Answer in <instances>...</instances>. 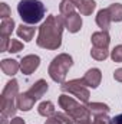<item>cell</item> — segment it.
Here are the masks:
<instances>
[{
    "mask_svg": "<svg viewBox=\"0 0 122 124\" xmlns=\"http://www.w3.org/2000/svg\"><path fill=\"white\" fill-rule=\"evenodd\" d=\"M47 91V82L45 81V79H39V81H36L33 85L30 87V90L27 91V93L30 94L33 98H36V101L39 100V98H42L45 94Z\"/></svg>",
    "mask_w": 122,
    "mask_h": 124,
    "instance_id": "7c38bea8",
    "label": "cell"
},
{
    "mask_svg": "<svg viewBox=\"0 0 122 124\" xmlns=\"http://www.w3.org/2000/svg\"><path fill=\"white\" fill-rule=\"evenodd\" d=\"M37 113L40 116H43V117H52L56 111H55V105H53L52 101H43V102L39 104Z\"/></svg>",
    "mask_w": 122,
    "mask_h": 124,
    "instance_id": "ac0fdd59",
    "label": "cell"
},
{
    "mask_svg": "<svg viewBox=\"0 0 122 124\" xmlns=\"http://www.w3.org/2000/svg\"><path fill=\"white\" fill-rule=\"evenodd\" d=\"M111 22H112V19H111V15H109L108 9H102V10L98 12V15H96V25L102 31H108Z\"/></svg>",
    "mask_w": 122,
    "mask_h": 124,
    "instance_id": "5bb4252c",
    "label": "cell"
},
{
    "mask_svg": "<svg viewBox=\"0 0 122 124\" xmlns=\"http://www.w3.org/2000/svg\"><path fill=\"white\" fill-rule=\"evenodd\" d=\"M17 12L26 25H36L43 19L46 7L40 0H20L17 4Z\"/></svg>",
    "mask_w": 122,
    "mask_h": 124,
    "instance_id": "7a4b0ae2",
    "label": "cell"
},
{
    "mask_svg": "<svg viewBox=\"0 0 122 124\" xmlns=\"http://www.w3.org/2000/svg\"><path fill=\"white\" fill-rule=\"evenodd\" d=\"M75 7H76V4H73L70 0H63L59 4V12L63 17H66V16L75 13Z\"/></svg>",
    "mask_w": 122,
    "mask_h": 124,
    "instance_id": "44dd1931",
    "label": "cell"
},
{
    "mask_svg": "<svg viewBox=\"0 0 122 124\" xmlns=\"http://www.w3.org/2000/svg\"><path fill=\"white\" fill-rule=\"evenodd\" d=\"M101 79H102V74L98 68H91L85 77H83V82L86 87H91V88H98L99 84H101Z\"/></svg>",
    "mask_w": 122,
    "mask_h": 124,
    "instance_id": "ba28073f",
    "label": "cell"
},
{
    "mask_svg": "<svg viewBox=\"0 0 122 124\" xmlns=\"http://www.w3.org/2000/svg\"><path fill=\"white\" fill-rule=\"evenodd\" d=\"M89 113H91L92 117H96V116H103V114H108L109 113V107L103 102H88L86 104Z\"/></svg>",
    "mask_w": 122,
    "mask_h": 124,
    "instance_id": "9a60e30c",
    "label": "cell"
},
{
    "mask_svg": "<svg viewBox=\"0 0 122 124\" xmlns=\"http://www.w3.org/2000/svg\"><path fill=\"white\" fill-rule=\"evenodd\" d=\"M108 12L111 15L112 22H121L122 20V4L121 3H114L108 7Z\"/></svg>",
    "mask_w": 122,
    "mask_h": 124,
    "instance_id": "ffe728a7",
    "label": "cell"
},
{
    "mask_svg": "<svg viewBox=\"0 0 122 124\" xmlns=\"http://www.w3.org/2000/svg\"><path fill=\"white\" fill-rule=\"evenodd\" d=\"M39 65H40V58L37 55H26L20 61V71L25 75H30L39 68Z\"/></svg>",
    "mask_w": 122,
    "mask_h": 124,
    "instance_id": "52a82bcc",
    "label": "cell"
},
{
    "mask_svg": "<svg viewBox=\"0 0 122 124\" xmlns=\"http://www.w3.org/2000/svg\"><path fill=\"white\" fill-rule=\"evenodd\" d=\"M92 45L96 48H108L109 42H111V36L108 31H101V32H95L92 33Z\"/></svg>",
    "mask_w": 122,
    "mask_h": 124,
    "instance_id": "8fae6325",
    "label": "cell"
},
{
    "mask_svg": "<svg viewBox=\"0 0 122 124\" xmlns=\"http://www.w3.org/2000/svg\"><path fill=\"white\" fill-rule=\"evenodd\" d=\"M7 117H4V116H1V124H7V120H6Z\"/></svg>",
    "mask_w": 122,
    "mask_h": 124,
    "instance_id": "d6a6232c",
    "label": "cell"
},
{
    "mask_svg": "<svg viewBox=\"0 0 122 124\" xmlns=\"http://www.w3.org/2000/svg\"><path fill=\"white\" fill-rule=\"evenodd\" d=\"M65 28L63 16H47L46 20L40 25L39 35L36 39L37 46L49 51H55L62 45V32Z\"/></svg>",
    "mask_w": 122,
    "mask_h": 124,
    "instance_id": "6da1fadb",
    "label": "cell"
},
{
    "mask_svg": "<svg viewBox=\"0 0 122 124\" xmlns=\"http://www.w3.org/2000/svg\"><path fill=\"white\" fill-rule=\"evenodd\" d=\"M65 28L70 33H76V32L81 31L82 28V19H81V15L78 13H72L69 16L65 17Z\"/></svg>",
    "mask_w": 122,
    "mask_h": 124,
    "instance_id": "30bf717a",
    "label": "cell"
},
{
    "mask_svg": "<svg viewBox=\"0 0 122 124\" xmlns=\"http://www.w3.org/2000/svg\"><path fill=\"white\" fill-rule=\"evenodd\" d=\"M91 56L96 61H105L109 56V51H108V48H96V46H93L91 51Z\"/></svg>",
    "mask_w": 122,
    "mask_h": 124,
    "instance_id": "7402d4cb",
    "label": "cell"
},
{
    "mask_svg": "<svg viewBox=\"0 0 122 124\" xmlns=\"http://www.w3.org/2000/svg\"><path fill=\"white\" fill-rule=\"evenodd\" d=\"M59 105H61V108L65 110V113H68L75 120V123L92 117L86 105H81L79 102H76L72 97H69L66 93H63L59 97Z\"/></svg>",
    "mask_w": 122,
    "mask_h": 124,
    "instance_id": "5b68a950",
    "label": "cell"
},
{
    "mask_svg": "<svg viewBox=\"0 0 122 124\" xmlns=\"http://www.w3.org/2000/svg\"><path fill=\"white\" fill-rule=\"evenodd\" d=\"M114 78H115L118 82H122V68H118V69L114 72Z\"/></svg>",
    "mask_w": 122,
    "mask_h": 124,
    "instance_id": "f1b7e54d",
    "label": "cell"
},
{
    "mask_svg": "<svg viewBox=\"0 0 122 124\" xmlns=\"http://www.w3.org/2000/svg\"><path fill=\"white\" fill-rule=\"evenodd\" d=\"M0 66H1V71L9 77H13L20 69V63L14 59H3L0 62Z\"/></svg>",
    "mask_w": 122,
    "mask_h": 124,
    "instance_id": "4fadbf2b",
    "label": "cell"
},
{
    "mask_svg": "<svg viewBox=\"0 0 122 124\" xmlns=\"http://www.w3.org/2000/svg\"><path fill=\"white\" fill-rule=\"evenodd\" d=\"M76 124H93V120H92V117H89V118H85V120L76 121Z\"/></svg>",
    "mask_w": 122,
    "mask_h": 124,
    "instance_id": "1f68e13d",
    "label": "cell"
},
{
    "mask_svg": "<svg viewBox=\"0 0 122 124\" xmlns=\"http://www.w3.org/2000/svg\"><path fill=\"white\" fill-rule=\"evenodd\" d=\"M23 49V43L20 42V40H17V39H10V45H9V51L7 52H10V54H17V52H20Z\"/></svg>",
    "mask_w": 122,
    "mask_h": 124,
    "instance_id": "603a6c76",
    "label": "cell"
},
{
    "mask_svg": "<svg viewBox=\"0 0 122 124\" xmlns=\"http://www.w3.org/2000/svg\"><path fill=\"white\" fill-rule=\"evenodd\" d=\"M111 124H122V114H118L114 118H111Z\"/></svg>",
    "mask_w": 122,
    "mask_h": 124,
    "instance_id": "f546056e",
    "label": "cell"
},
{
    "mask_svg": "<svg viewBox=\"0 0 122 124\" xmlns=\"http://www.w3.org/2000/svg\"><path fill=\"white\" fill-rule=\"evenodd\" d=\"M61 90L63 93H69L72 95H75L79 101H82L85 104L89 102L91 94H89L85 82H83V78H78V79H72L69 82H63L61 85Z\"/></svg>",
    "mask_w": 122,
    "mask_h": 124,
    "instance_id": "8992f818",
    "label": "cell"
},
{
    "mask_svg": "<svg viewBox=\"0 0 122 124\" xmlns=\"http://www.w3.org/2000/svg\"><path fill=\"white\" fill-rule=\"evenodd\" d=\"M19 95V84L16 79H12L6 84L1 97H0V110L1 116L13 117L16 114V98Z\"/></svg>",
    "mask_w": 122,
    "mask_h": 124,
    "instance_id": "3957f363",
    "label": "cell"
},
{
    "mask_svg": "<svg viewBox=\"0 0 122 124\" xmlns=\"http://www.w3.org/2000/svg\"><path fill=\"white\" fill-rule=\"evenodd\" d=\"M45 124H63V123H62L61 120L53 114L52 117H47V120H46V123H45Z\"/></svg>",
    "mask_w": 122,
    "mask_h": 124,
    "instance_id": "83f0119b",
    "label": "cell"
},
{
    "mask_svg": "<svg viewBox=\"0 0 122 124\" xmlns=\"http://www.w3.org/2000/svg\"><path fill=\"white\" fill-rule=\"evenodd\" d=\"M73 65V59L70 55L68 54H61L56 58H53V61L49 65V75L55 82L63 84L66 79V75L70 69V66Z\"/></svg>",
    "mask_w": 122,
    "mask_h": 124,
    "instance_id": "277c9868",
    "label": "cell"
},
{
    "mask_svg": "<svg viewBox=\"0 0 122 124\" xmlns=\"http://www.w3.org/2000/svg\"><path fill=\"white\" fill-rule=\"evenodd\" d=\"M76 7L79 9L81 15H83V16H89V15H92V12L95 10L96 3H95L93 0H81L79 4H78Z\"/></svg>",
    "mask_w": 122,
    "mask_h": 124,
    "instance_id": "d6986e66",
    "label": "cell"
},
{
    "mask_svg": "<svg viewBox=\"0 0 122 124\" xmlns=\"http://www.w3.org/2000/svg\"><path fill=\"white\" fill-rule=\"evenodd\" d=\"M13 29H14V20L12 17L1 19V23H0V38H10Z\"/></svg>",
    "mask_w": 122,
    "mask_h": 124,
    "instance_id": "e0dca14e",
    "label": "cell"
},
{
    "mask_svg": "<svg viewBox=\"0 0 122 124\" xmlns=\"http://www.w3.org/2000/svg\"><path fill=\"white\" fill-rule=\"evenodd\" d=\"M0 16H1V19L10 17V7H9L6 3H1V4H0Z\"/></svg>",
    "mask_w": 122,
    "mask_h": 124,
    "instance_id": "4316f807",
    "label": "cell"
},
{
    "mask_svg": "<svg viewBox=\"0 0 122 124\" xmlns=\"http://www.w3.org/2000/svg\"><path fill=\"white\" fill-rule=\"evenodd\" d=\"M34 102H36V98H33L27 91L23 93V94H19L17 98H16V107L19 110H22V111H29V110H32L33 105H34Z\"/></svg>",
    "mask_w": 122,
    "mask_h": 124,
    "instance_id": "9c48e42d",
    "label": "cell"
},
{
    "mask_svg": "<svg viewBox=\"0 0 122 124\" xmlns=\"http://www.w3.org/2000/svg\"><path fill=\"white\" fill-rule=\"evenodd\" d=\"M55 116H56L63 124H75V120H73L68 113H55Z\"/></svg>",
    "mask_w": 122,
    "mask_h": 124,
    "instance_id": "d4e9b609",
    "label": "cell"
},
{
    "mask_svg": "<svg viewBox=\"0 0 122 124\" xmlns=\"http://www.w3.org/2000/svg\"><path fill=\"white\" fill-rule=\"evenodd\" d=\"M10 124H26V123H25L23 118H20V117H14V118L10 121Z\"/></svg>",
    "mask_w": 122,
    "mask_h": 124,
    "instance_id": "4dcf8cb0",
    "label": "cell"
},
{
    "mask_svg": "<svg viewBox=\"0 0 122 124\" xmlns=\"http://www.w3.org/2000/svg\"><path fill=\"white\" fill-rule=\"evenodd\" d=\"M93 124H111V118L108 117V114H103V116H96L92 118Z\"/></svg>",
    "mask_w": 122,
    "mask_h": 124,
    "instance_id": "484cf974",
    "label": "cell"
},
{
    "mask_svg": "<svg viewBox=\"0 0 122 124\" xmlns=\"http://www.w3.org/2000/svg\"><path fill=\"white\" fill-rule=\"evenodd\" d=\"M17 36L19 38H22L25 42H30L32 39H33V36H34V32H36V28H33V26H29V25H20V26H17Z\"/></svg>",
    "mask_w": 122,
    "mask_h": 124,
    "instance_id": "2e32d148",
    "label": "cell"
},
{
    "mask_svg": "<svg viewBox=\"0 0 122 124\" xmlns=\"http://www.w3.org/2000/svg\"><path fill=\"white\" fill-rule=\"evenodd\" d=\"M111 58L114 62H122V45L114 48V51L111 52Z\"/></svg>",
    "mask_w": 122,
    "mask_h": 124,
    "instance_id": "cb8c5ba5",
    "label": "cell"
},
{
    "mask_svg": "<svg viewBox=\"0 0 122 124\" xmlns=\"http://www.w3.org/2000/svg\"><path fill=\"white\" fill-rule=\"evenodd\" d=\"M70 1H72V3H73V4H76V6H78V4H79V1H81V0H70Z\"/></svg>",
    "mask_w": 122,
    "mask_h": 124,
    "instance_id": "836d02e7",
    "label": "cell"
}]
</instances>
